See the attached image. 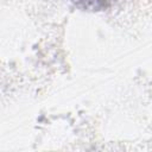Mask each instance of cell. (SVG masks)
<instances>
[{
    "label": "cell",
    "instance_id": "obj_1",
    "mask_svg": "<svg viewBox=\"0 0 152 152\" xmlns=\"http://www.w3.org/2000/svg\"><path fill=\"white\" fill-rule=\"evenodd\" d=\"M70 1H72L76 6L83 10L99 11V10L104 8L110 0H70Z\"/></svg>",
    "mask_w": 152,
    "mask_h": 152
}]
</instances>
